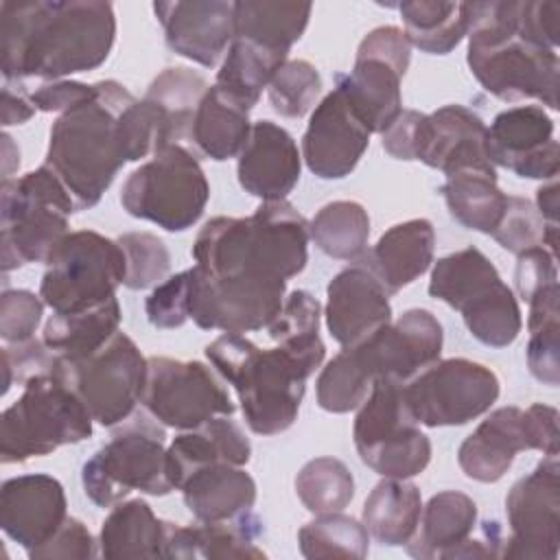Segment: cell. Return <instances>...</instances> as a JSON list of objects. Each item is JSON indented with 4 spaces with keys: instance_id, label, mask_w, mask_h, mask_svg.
<instances>
[{
    "instance_id": "obj_1",
    "label": "cell",
    "mask_w": 560,
    "mask_h": 560,
    "mask_svg": "<svg viewBox=\"0 0 560 560\" xmlns=\"http://www.w3.org/2000/svg\"><path fill=\"white\" fill-rule=\"evenodd\" d=\"M308 221L287 201L249 217H214L192 243L190 319L203 330H262L280 313L287 280L308 260Z\"/></svg>"
},
{
    "instance_id": "obj_2",
    "label": "cell",
    "mask_w": 560,
    "mask_h": 560,
    "mask_svg": "<svg viewBox=\"0 0 560 560\" xmlns=\"http://www.w3.org/2000/svg\"><path fill=\"white\" fill-rule=\"evenodd\" d=\"M116 39V13L103 0L0 2L4 81H59L105 63Z\"/></svg>"
},
{
    "instance_id": "obj_3",
    "label": "cell",
    "mask_w": 560,
    "mask_h": 560,
    "mask_svg": "<svg viewBox=\"0 0 560 560\" xmlns=\"http://www.w3.org/2000/svg\"><path fill=\"white\" fill-rule=\"evenodd\" d=\"M206 357L236 389L247 427L276 435L298 420L306 378L322 365L326 346L258 348L238 332H225L206 346Z\"/></svg>"
},
{
    "instance_id": "obj_4",
    "label": "cell",
    "mask_w": 560,
    "mask_h": 560,
    "mask_svg": "<svg viewBox=\"0 0 560 560\" xmlns=\"http://www.w3.org/2000/svg\"><path fill=\"white\" fill-rule=\"evenodd\" d=\"M442 324L427 308H409L354 346H346L319 372L317 405L330 413L357 409L376 378L409 381L440 359Z\"/></svg>"
},
{
    "instance_id": "obj_5",
    "label": "cell",
    "mask_w": 560,
    "mask_h": 560,
    "mask_svg": "<svg viewBox=\"0 0 560 560\" xmlns=\"http://www.w3.org/2000/svg\"><path fill=\"white\" fill-rule=\"evenodd\" d=\"M136 96L118 81L94 83V96L63 114L50 127L46 166L63 182L77 210L96 206L127 162L120 114Z\"/></svg>"
},
{
    "instance_id": "obj_6",
    "label": "cell",
    "mask_w": 560,
    "mask_h": 560,
    "mask_svg": "<svg viewBox=\"0 0 560 560\" xmlns=\"http://www.w3.org/2000/svg\"><path fill=\"white\" fill-rule=\"evenodd\" d=\"M514 4L512 0L466 2L468 68L481 88L501 101L536 98L558 109V52L518 33Z\"/></svg>"
},
{
    "instance_id": "obj_7",
    "label": "cell",
    "mask_w": 560,
    "mask_h": 560,
    "mask_svg": "<svg viewBox=\"0 0 560 560\" xmlns=\"http://www.w3.org/2000/svg\"><path fill=\"white\" fill-rule=\"evenodd\" d=\"M74 199L63 182L42 164L0 186L2 271L26 262H46L68 230Z\"/></svg>"
},
{
    "instance_id": "obj_8",
    "label": "cell",
    "mask_w": 560,
    "mask_h": 560,
    "mask_svg": "<svg viewBox=\"0 0 560 560\" xmlns=\"http://www.w3.org/2000/svg\"><path fill=\"white\" fill-rule=\"evenodd\" d=\"M92 422L83 400L50 368L31 376L22 396L2 411L0 459L18 464L79 444L92 435Z\"/></svg>"
},
{
    "instance_id": "obj_9",
    "label": "cell",
    "mask_w": 560,
    "mask_h": 560,
    "mask_svg": "<svg viewBox=\"0 0 560 560\" xmlns=\"http://www.w3.org/2000/svg\"><path fill=\"white\" fill-rule=\"evenodd\" d=\"M383 149L396 160H418L453 175L466 168L494 171L488 155V127L464 105H444L431 114L402 109L381 133Z\"/></svg>"
},
{
    "instance_id": "obj_10",
    "label": "cell",
    "mask_w": 560,
    "mask_h": 560,
    "mask_svg": "<svg viewBox=\"0 0 560 560\" xmlns=\"http://www.w3.org/2000/svg\"><path fill=\"white\" fill-rule=\"evenodd\" d=\"M81 481L85 497L98 508L120 503L131 490L153 497L168 494L175 483L164 448V429L144 416L122 422V429L83 464Z\"/></svg>"
},
{
    "instance_id": "obj_11",
    "label": "cell",
    "mask_w": 560,
    "mask_h": 560,
    "mask_svg": "<svg viewBox=\"0 0 560 560\" xmlns=\"http://www.w3.org/2000/svg\"><path fill=\"white\" fill-rule=\"evenodd\" d=\"M210 184L206 173L186 147L168 144L140 164L122 184L120 203L136 217L151 221L166 232L192 228L208 203Z\"/></svg>"
},
{
    "instance_id": "obj_12",
    "label": "cell",
    "mask_w": 560,
    "mask_h": 560,
    "mask_svg": "<svg viewBox=\"0 0 560 560\" xmlns=\"http://www.w3.org/2000/svg\"><path fill=\"white\" fill-rule=\"evenodd\" d=\"M352 438L361 462L381 477L409 479L431 462V442L402 400V381L376 378L357 407Z\"/></svg>"
},
{
    "instance_id": "obj_13",
    "label": "cell",
    "mask_w": 560,
    "mask_h": 560,
    "mask_svg": "<svg viewBox=\"0 0 560 560\" xmlns=\"http://www.w3.org/2000/svg\"><path fill=\"white\" fill-rule=\"evenodd\" d=\"M127 260L118 241L94 230L61 238L39 282V298L52 313H74L114 298L125 282Z\"/></svg>"
},
{
    "instance_id": "obj_14",
    "label": "cell",
    "mask_w": 560,
    "mask_h": 560,
    "mask_svg": "<svg viewBox=\"0 0 560 560\" xmlns=\"http://www.w3.org/2000/svg\"><path fill=\"white\" fill-rule=\"evenodd\" d=\"M52 372L83 400L94 422L116 427L133 416L142 398L147 359L129 335L116 332L83 359L55 357Z\"/></svg>"
},
{
    "instance_id": "obj_15",
    "label": "cell",
    "mask_w": 560,
    "mask_h": 560,
    "mask_svg": "<svg viewBox=\"0 0 560 560\" xmlns=\"http://www.w3.org/2000/svg\"><path fill=\"white\" fill-rule=\"evenodd\" d=\"M499 376L483 363L453 357L438 359L402 383L411 418L429 429L466 424L497 402Z\"/></svg>"
},
{
    "instance_id": "obj_16",
    "label": "cell",
    "mask_w": 560,
    "mask_h": 560,
    "mask_svg": "<svg viewBox=\"0 0 560 560\" xmlns=\"http://www.w3.org/2000/svg\"><path fill=\"white\" fill-rule=\"evenodd\" d=\"M411 61V44L402 28L378 26L370 31L348 74L335 77L354 114L370 133H383L402 112L400 81Z\"/></svg>"
},
{
    "instance_id": "obj_17",
    "label": "cell",
    "mask_w": 560,
    "mask_h": 560,
    "mask_svg": "<svg viewBox=\"0 0 560 560\" xmlns=\"http://www.w3.org/2000/svg\"><path fill=\"white\" fill-rule=\"evenodd\" d=\"M142 407L164 427L195 429L217 416H232L236 405L217 374L199 361L149 357L140 398Z\"/></svg>"
},
{
    "instance_id": "obj_18",
    "label": "cell",
    "mask_w": 560,
    "mask_h": 560,
    "mask_svg": "<svg viewBox=\"0 0 560 560\" xmlns=\"http://www.w3.org/2000/svg\"><path fill=\"white\" fill-rule=\"evenodd\" d=\"M510 534L503 536L501 558H545L560 551V464L545 455L521 477L505 497Z\"/></svg>"
},
{
    "instance_id": "obj_19",
    "label": "cell",
    "mask_w": 560,
    "mask_h": 560,
    "mask_svg": "<svg viewBox=\"0 0 560 560\" xmlns=\"http://www.w3.org/2000/svg\"><path fill=\"white\" fill-rule=\"evenodd\" d=\"M490 162L527 179H556L560 144L553 120L540 105H516L499 112L488 127Z\"/></svg>"
},
{
    "instance_id": "obj_20",
    "label": "cell",
    "mask_w": 560,
    "mask_h": 560,
    "mask_svg": "<svg viewBox=\"0 0 560 560\" xmlns=\"http://www.w3.org/2000/svg\"><path fill=\"white\" fill-rule=\"evenodd\" d=\"M370 144V131L339 88L313 109L302 138V158L322 179H341L354 171Z\"/></svg>"
},
{
    "instance_id": "obj_21",
    "label": "cell",
    "mask_w": 560,
    "mask_h": 560,
    "mask_svg": "<svg viewBox=\"0 0 560 560\" xmlns=\"http://www.w3.org/2000/svg\"><path fill=\"white\" fill-rule=\"evenodd\" d=\"M66 508L63 486L44 472L11 477L0 488V527L26 553L57 534Z\"/></svg>"
},
{
    "instance_id": "obj_22",
    "label": "cell",
    "mask_w": 560,
    "mask_h": 560,
    "mask_svg": "<svg viewBox=\"0 0 560 560\" xmlns=\"http://www.w3.org/2000/svg\"><path fill=\"white\" fill-rule=\"evenodd\" d=\"M166 46L206 68H212L234 39V2L175 0L155 2Z\"/></svg>"
},
{
    "instance_id": "obj_23",
    "label": "cell",
    "mask_w": 560,
    "mask_h": 560,
    "mask_svg": "<svg viewBox=\"0 0 560 560\" xmlns=\"http://www.w3.org/2000/svg\"><path fill=\"white\" fill-rule=\"evenodd\" d=\"M326 298V326L343 348L392 322L389 293L361 260H354L328 282Z\"/></svg>"
},
{
    "instance_id": "obj_24",
    "label": "cell",
    "mask_w": 560,
    "mask_h": 560,
    "mask_svg": "<svg viewBox=\"0 0 560 560\" xmlns=\"http://www.w3.org/2000/svg\"><path fill=\"white\" fill-rule=\"evenodd\" d=\"M300 171L302 155L293 136L271 120L254 122L236 164L243 190L262 201H282L295 188Z\"/></svg>"
},
{
    "instance_id": "obj_25",
    "label": "cell",
    "mask_w": 560,
    "mask_h": 560,
    "mask_svg": "<svg viewBox=\"0 0 560 560\" xmlns=\"http://www.w3.org/2000/svg\"><path fill=\"white\" fill-rule=\"evenodd\" d=\"M262 532V521L252 510L228 521H199L186 527L164 521L162 558H265L267 553L258 547Z\"/></svg>"
},
{
    "instance_id": "obj_26",
    "label": "cell",
    "mask_w": 560,
    "mask_h": 560,
    "mask_svg": "<svg viewBox=\"0 0 560 560\" xmlns=\"http://www.w3.org/2000/svg\"><path fill=\"white\" fill-rule=\"evenodd\" d=\"M435 230L429 219H409L381 234L359 260L378 278L389 295L418 280L433 262Z\"/></svg>"
},
{
    "instance_id": "obj_27",
    "label": "cell",
    "mask_w": 560,
    "mask_h": 560,
    "mask_svg": "<svg viewBox=\"0 0 560 560\" xmlns=\"http://www.w3.org/2000/svg\"><path fill=\"white\" fill-rule=\"evenodd\" d=\"M521 413L514 405L499 407L462 442L457 464L468 479L494 483L510 470L516 453L527 451Z\"/></svg>"
},
{
    "instance_id": "obj_28",
    "label": "cell",
    "mask_w": 560,
    "mask_h": 560,
    "mask_svg": "<svg viewBox=\"0 0 560 560\" xmlns=\"http://www.w3.org/2000/svg\"><path fill=\"white\" fill-rule=\"evenodd\" d=\"M166 455L175 490H179L186 475L201 466H245L252 457V444L234 420H230L228 416H217L173 438V442L166 448Z\"/></svg>"
},
{
    "instance_id": "obj_29",
    "label": "cell",
    "mask_w": 560,
    "mask_h": 560,
    "mask_svg": "<svg viewBox=\"0 0 560 560\" xmlns=\"http://www.w3.org/2000/svg\"><path fill=\"white\" fill-rule=\"evenodd\" d=\"M190 514L201 523L234 518L256 503V481L243 466L208 464L190 475L179 486Z\"/></svg>"
},
{
    "instance_id": "obj_30",
    "label": "cell",
    "mask_w": 560,
    "mask_h": 560,
    "mask_svg": "<svg viewBox=\"0 0 560 560\" xmlns=\"http://www.w3.org/2000/svg\"><path fill=\"white\" fill-rule=\"evenodd\" d=\"M477 525V503L457 490H442L422 505L420 523L407 553L422 560L448 558L472 534Z\"/></svg>"
},
{
    "instance_id": "obj_31",
    "label": "cell",
    "mask_w": 560,
    "mask_h": 560,
    "mask_svg": "<svg viewBox=\"0 0 560 560\" xmlns=\"http://www.w3.org/2000/svg\"><path fill=\"white\" fill-rule=\"evenodd\" d=\"M422 514L418 486L407 479L385 477L374 486L363 503L361 523L368 534L387 547H400L411 540Z\"/></svg>"
},
{
    "instance_id": "obj_32",
    "label": "cell",
    "mask_w": 560,
    "mask_h": 560,
    "mask_svg": "<svg viewBox=\"0 0 560 560\" xmlns=\"http://www.w3.org/2000/svg\"><path fill=\"white\" fill-rule=\"evenodd\" d=\"M164 521L142 499L120 501L105 516L98 532V556L103 558H162Z\"/></svg>"
},
{
    "instance_id": "obj_33",
    "label": "cell",
    "mask_w": 560,
    "mask_h": 560,
    "mask_svg": "<svg viewBox=\"0 0 560 560\" xmlns=\"http://www.w3.org/2000/svg\"><path fill=\"white\" fill-rule=\"evenodd\" d=\"M120 304L114 298L74 313H52L42 341L61 359H83L103 348L120 326Z\"/></svg>"
},
{
    "instance_id": "obj_34",
    "label": "cell",
    "mask_w": 560,
    "mask_h": 560,
    "mask_svg": "<svg viewBox=\"0 0 560 560\" xmlns=\"http://www.w3.org/2000/svg\"><path fill=\"white\" fill-rule=\"evenodd\" d=\"M249 131V112L225 96L217 85H210L197 107L188 142H192L206 158L223 162L243 151Z\"/></svg>"
},
{
    "instance_id": "obj_35",
    "label": "cell",
    "mask_w": 560,
    "mask_h": 560,
    "mask_svg": "<svg viewBox=\"0 0 560 560\" xmlns=\"http://www.w3.org/2000/svg\"><path fill=\"white\" fill-rule=\"evenodd\" d=\"M311 11L313 4L308 2H234V37L289 52V48L304 35Z\"/></svg>"
},
{
    "instance_id": "obj_36",
    "label": "cell",
    "mask_w": 560,
    "mask_h": 560,
    "mask_svg": "<svg viewBox=\"0 0 560 560\" xmlns=\"http://www.w3.org/2000/svg\"><path fill=\"white\" fill-rule=\"evenodd\" d=\"M440 192L457 223L483 234H492L508 206V195L497 186V171H457L446 175Z\"/></svg>"
},
{
    "instance_id": "obj_37",
    "label": "cell",
    "mask_w": 560,
    "mask_h": 560,
    "mask_svg": "<svg viewBox=\"0 0 560 560\" xmlns=\"http://www.w3.org/2000/svg\"><path fill=\"white\" fill-rule=\"evenodd\" d=\"M289 52L271 50L247 39H232L225 59L217 72L214 85L243 105L247 112L258 103L262 90L269 85Z\"/></svg>"
},
{
    "instance_id": "obj_38",
    "label": "cell",
    "mask_w": 560,
    "mask_h": 560,
    "mask_svg": "<svg viewBox=\"0 0 560 560\" xmlns=\"http://www.w3.org/2000/svg\"><path fill=\"white\" fill-rule=\"evenodd\" d=\"M501 276L490 258L477 247H464L448 256L438 258L431 269L429 295L462 311L472 300L490 291Z\"/></svg>"
},
{
    "instance_id": "obj_39",
    "label": "cell",
    "mask_w": 560,
    "mask_h": 560,
    "mask_svg": "<svg viewBox=\"0 0 560 560\" xmlns=\"http://www.w3.org/2000/svg\"><path fill=\"white\" fill-rule=\"evenodd\" d=\"M411 46L429 55L451 52L468 33L466 2L416 0L398 4Z\"/></svg>"
},
{
    "instance_id": "obj_40",
    "label": "cell",
    "mask_w": 560,
    "mask_h": 560,
    "mask_svg": "<svg viewBox=\"0 0 560 560\" xmlns=\"http://www.w3.org/2000/svg\"><path fill=\"white\" fill-rule=\"evenodd\" d=\"M208 88H210L208 81L199 72L186 66L164 68L149 83L144 98L155 103L158 109L162 112L168 127L171 144L190 140L192 120Z\"/></svg>"
},
{
    "instance_id": "obj_41",
    "label": "cell",
    "mask_w": 560,
    "mask_h": 560,
    "mask_svg": "<svg viewBox=\"0 0 560 560\" xmlns=\"http://www.w3.org/2000/svg\"><path fill=\"white\" fill-rule=\"evenodd\" d=\"M308 236L330 258L359 260L368 252L370 217L368 210L348 199L322 206L308 223Z\"/></svg>"
},
{
    "instance_id": "obj_42",
    "label": "cell",
    "mask_w": 560,
    "mask_h": 560,
    "mask_svg": "<svg viewBox=\"0 0 560 560\" xmlns=\"http://www.w3.org/2000/svg\"><path fill=\"white\" fill-rule=\"evenodd\" d=\"M558 282L536 293L527 317V368L534 378L556 387L560 383V308Z\"/></svg>"
},
{
    "instance_id": "obj_43",
    "label": "cell",
    "mask_w": 560,
    "mask_h": 560,
    "mask_svg": "<svg viewBox=\"0 0 560 560\" xmlns=\"http://www.w3.org/2000/svg\"><path fill=\"white\" fill-rule=\"evenodd\" d=\"M468 332L492 348L510 346L523 326L521 308L512 289L501 280L481 298L466 304L462 311Z\"/></svg>"
},
{
    "instance_id": "obj_44",
    "label": "cell",
    "mask_w": 560,
    "mask_h": 560,
    "mask_svg": "<svg viewBox=\"0 0 560 560\" xmlns=\"http://www.w3.org/2000/svg\"><path fill=\"white\" fill-rule=\"evenodd\" d=\"M300 553L304 558H365L370 534L363 523L341 512L317 514L298 532Z\"/></svg>"
},
{
    "instance_id": "obj_45",
    "label": "cell",
    "mask_w": 560,
    "mask_h": 560,
    "mask_svg": "<svg viewBox=\"0 0 560 560\" xmlns=\"http://www.w3.org/2000/svg\"><path fill=\"white\" fill-rule=\"evenodd\" d=\"M295 494L313 514L341 512L354 497V477L337 457H315L295 477Z\"/></svg>"
},
{
    "instance_id": "obj_46",
    "label": "cell",
    "mask_w": 560,
    "mask_h": 560,
    "mask_svg": "<svg viewBox=\"0 0 560 560\" xmlns=\"http://www.w3.org/2000/svg\"><path fill=\"white\" fill-rule=\"evenodd\" d=\"M322 92V77L306 59H287L267 85L269 103L282 118H302Z\"/></svg>"
},
{
    "instance_id": "obj_47",
    "label": "cell",
    "mask_w": 560,
    "mask_h": 560,
    "mask_svg": "<svg viewBox=\"0 0 560 560\" xmlns=\"http://www.w3.org/2000/svg\"><path fill=\"white\" fill-rule=\"evenodd\" d=\"M125 252L127 289H149L166 280L171 271V254L162 238L151 232H127L116 238Z\"/></svg>"
},
{
    "instance_id": "obj_48",
    "label": "cell",
    "mask_w": 560,
    "mask_h": 560,
    "mask_svg": "<svg viewBox=\"0 0 560 560\" xmlns=\"http://www.w3.org/2000/svg\"><path fill=\"white\" fill-rule=\"evenodd\" d=\"M319 315L322 306L308 291H291L280 313L267 326V335L280 343L291 348H308L322 343L319 337Z\"/></svg>"
},
{
    "instance_id": "obj_49",
    "label": "cell",
    "mask_w": 560,
    "mask_h": 560,
    "mask_svg": "<svg viewBox=\"0 0 560 560\" xmlns=\"http://www.w3.org/2000/svg\"><path fill=\"white\" fill-rule=\"evenodd\" d=\"M556 228V225H553ZM503 249L512 254H523L525 249L545 245L547 236V223L542 221L536 206L523 197H510L508 206L497 223V228L490 234Z\"/></svg>"
},
{
    "instance_id": "obj_50",
    "label": "cell",
    "mask_w": 560,
    "mask_h": 560,
    "mask_svg": "<svg viewBox=\"0 0 560 560\" xmlns=\"http://www.w3.org/2000/svg\"><path fill=\"white\" fill-rule=\"evenodd\" d=\"M147 319L155 328H179L190 319V271L160 282L144 302Z\"/></svg>"
},
{
    "instance_id": "obj_51",
    "label": "cell",
    "mask_w": 560,
    "mask_h": 560,
    "mask_svg": "<svg viewBox=\"0 0 560 560\" xmlns=\"http://www.w3.org/2000/svg\"><path fill=\"white\" fill-rule=\"evenodd\" d=\"M44 313V300L26 289H4L0 298V337L7 343L33 339Z\"/></svg>"
},
{
    "instance_id": "obj_52",
    "label": "cell",
    "mask_w": 560,
    "mask_h": 560,
    "mask_svg": "<svg viewBox=\"0 0 560 560\" xmlns=\"http://www.w3.org/2000/svg\"><path fill=\"white\" fill-rule=\"evenodd\" d=\"M55 363V354L44 341L28 339L24 343H9L2 348V394L13 383H26L31 376L48 372Z\"/></svg>"
},
{
    "instance_id": "obj_53",
    "label": "cell",
    "mask_w": 560,
    "mask_h": 560,
    "mask_svg": "<svg viewBox=\"0 0 560 560\" xmlns=\"http://www.w3.org/2000/svg\"><path fill=\"white\" fill-rule=\"evenodd\" d=\"M516 271L514 284L521 300L529 302L536 293L547 289L549 284L558 282V265L556 254H551L545 245L525 249L516 256Z\"/></svg>"
},
{
    "instance_id": "obj_54",
    "label": "cell",
    "mask_w": 560,
    "mask_h": 560,
    "mask_svg": "<svg viewBox=\"0 0 560 560\" xmlns=\"http://www.w3.org/2000/svg\"><path fill=\"white\" fill-rule=\"evenodd\" d=\"M96 540L92 538L90 529L79 521L68 516L63 525L57 529V534L39 545L37 549L28 551L31 560H57V558H94L98 556Z\"/></svg>"
},
{
    "instance_id": "obj_55",
    "label": "cell",
    "mask_w": 560,
    "mask_h": 560,
    "mask_svg": "<svg viewBox=\"0 0 560 560\" xmlns=\"http://www.w3.org/2000/svg\"><path fill=\"white\" fill-rule=\"evenodd\" d=\"M523 438L527 451H540L542 455H558V409L534 402L521 413Z\"/></svg>"
},
{
    "instance_id": "obj_56",
    "label": "cell",
    "mask_w": 560,
    "mask_h": 560,
    "mask_svg": "<svg viewBox=\"0 0 560 560\" xmlns=\"http://www.w3.org/2000/svg\"><path fill=\"white\" fill-rule=\"evenodd\" d=\"M94 96V83H81L70 79H59L50 83H42L35 92H31V101L39 112H68Z\"/></svg>"
},
{
    "instance_id": "obj_57",
    "label": "cell",
    "mask_w": 560,
    "mask_h": 560,
    "mask_svg": "<svg viewBox=\"0 0 560 560\" xmlns=\"http://www.w3.org/2000/svg\"><path fill=\"white\" fill-rule=\"evenodd\" d=\"M35 114L31 94H26L22 81H4L2 85V125H22Z\"/></svg>"
},
{
    "instance_id": "obj_58",
    "label": "cell",
    "mask_w": 560,
    "mask_h": 560,
    "mask_svg": "<svg viewBox=\"0 0 560 560\" xmlns=\"http://www.w3.org/2000/svg\"><path fill=\"white\" fill-rule=\"evenodd\" d=\"M536 210L547 225L558 228V177L542 184L536 192Z\"/></svg>"
},
{
    "instance_id": "obj_59",
    "label": "cell",
    "mask_w": 560,
    "mask_h": 560,
    "mask_svg": "<svg viewBox=\"0 0 560 560\" xmlns=\"http://www.w3.org/2000/svg\"><path fill=\"white\" fill-rule=\"evenodd\" d=\"M2 175L4 179H11L13 171L20 166V151L18 147L13 144V138L9 133H2Z\"/></svg>"
}]
</instances>
